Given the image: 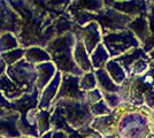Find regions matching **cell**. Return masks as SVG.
<instances>
[{"label":"cell","mask_w":154,"mask_h":138,"mask_svg":"<svg viewBox=\"0 0 154 138\" xmlns=\"http://www.w3.org/2000/svg\"><path fill=\"white\" fill-rule=\"evenodd\" d=\"M139 78L147 85L154 87V62H149V66H148L147 72H145L144 75L139 76Z\"/></svg>","instance_id":"35"},{"label":"cell","mask_w":154,"mask_h":138,"mask_svg":"<svg viewBox=\"0 0 154 138\" xmlns=\"http://www.w3.org/2000/svg\"><path fill=\"white\" fill-rule=\"evenodd\" d=\"M147 55H148V58H149V60H151L152 62H154V48L151 51V52L147 53Z\"/></svg>","instance_id":"42"},{"label":"cell","mask_w":154,"mask_h":138,"mask_svg":"<svg viewBox=\"0 0 154 138\" xmlns=\"http://www.w3.org/2000/svg\"><path fill=\"white\" fill-rule=\"evenodd\" d=\"M20 43L17 37L11 32L4 33L0 36V54L8 51H13L15 48H19Z\"/></svg>","instance_id":"28"},{"label":"cell","mask_w":154,"mask_h":138,"mask_svg":"<svg viewBox=\"0 0 154 138\" xmlns=\"http://www.w3.org/2000/svg\"><path fill=\"white\" fill-rule=\"evenodd\" d=\"M24 53H26V48L19 47V48H15L13 51H8V52L0 54V58L4 60V62L6 63L7 67H9L13 66L14 63H16V62H19L20 60L23 59L24 58Z\"/></svg>","instance_id":"29"},{"label":"cell","mask_w":154,"mask_h":138,"mask_svg":"<svg viewBox=\"0 0 154 138\" xmlns=\"http://www.w3.org/2000/svg\"><path fill=\"white\" fill-rule=\"evenodd\" d=\"M0 92L9 101H14V100L19 99L20 97H22L23 94L28 93L26 90L21 89L15 83H13L11 79L7 77L6 74L0 76Z\"/></svg>","instance_id":"20"},{"label":"cell","mask_w":154,"mask_h":138,"mask_svg":"<svg viewBox=\"0 0 154 138\" xmlns=\"http://www.w3.org/2000/svg\"><path fill=\"white\" fill-rule=\"evenodd\" d=\"M61 99L77 100V101L85 100V92H83L79 89V77L78 76L62 74L61 84H60L59 92L54 103L58 100H61Z\"/></svg>","instance_id":"9"},{"label":"cell","mask_w":154,"mask_h":138,"mask_svg":"<svg viewBox=\"0 0 154 138\" xmlns=\"http://www.w3.org/2000/svg\"><path fill=\"white\" fill-rule=\"evenodd\" d=\"M19 138H32V137H26V136H21V137Z\"/></svg>","instance_id":"44"},{"label":"cell","mask_w":154,"mask_h":138,"mask_svg":"<svg viewBox=\"0 0 154 138\" xmlns=\"http://www.w3.org/2000/svg\"><path fill=\"white\" fill-rule=\"evenodd\" d=\"M105 4V2H103ZM90 22L94 21L101 30V33L107 35L110 32H117L127 29V26L131 22V17L127 16L125 14L117 12L105 5L103 8L98 13H89Z\"/></svg>","instance_id":"4"},{"label":"cell","mask_w":154,"mask_h":138,"mask_svg":"<svg viewBox=\"0 0 154 138\" xmlns=\"http://www.w3.org/2000/svg\"><path fill=\"white\" fill-rule=\"evenodd\" d=\"M61 78H62V72H57L55 76L52 78L51 82L40 91L38 109H51L52 108V105H53L59 92Z\"/></svg>","instance_id":"12"},{"label":"cell","mask_w":154,"mask_h":138,"mask_svg":"<svg viewBox=\"0 0 154 138\" xmlns=\"http://www.w3.org/2000/svg\"><path fill=\"white\" fill-rule=\"evenodd\" d=\"M96 87H97V79L93 72H84L83 75L79 77V89L83 92L91 91V90H93Z\"/></svg>","instance_id":"30"},{"label":"cell","mask_w":154,"mask_h":138,"mask_svg":"<svg viewBox=\"0 0 154 138\" xmlns=\"http://www.w3.org/2000/svg\"><path fill=\"white\" fill-rule=\"evenodd\" d=\"M76 38L74 33L70 31L52 39L45 46V50L50 54L51 61L55 65L58 72L81 77L83 72L76 66L72 58V50Z\"/></svg>","instance_id":"2"},{"label":"cell","mask_w":154,"mask_h":138,"mask_svg":"<svg viewBox=\"0 0 154 138\" xmlns=\"http://www.w3.org/2000/svg\"><path fill=\"white\" fill-rule=\"evenodd\" d=\"M105 4L103 0H93V1H70V5H68L66 13H72L78 11L90 12V13H98L103 8Z\"/></svg>","instance_id":"22"},{"label":"cell","mask_w":154,"mask_h":138,"mask_svg":"<svg viewBox=\"0 0 154 138\" xmlns=\"http://www.w3.org/2000/svg\"><path fill=\"white\" fill-rule=\"evenodd\" d=\"M6 69H7L6 63L4 62V60L0 58V76H1V75H5V74H6Z\"/></svg>","instance_id":"40"},{"label":"cell","mask_w":154,"mask_h":138,"mask_svg":"<svg viewBox=\"0 0 154 138\" xmlns=\"http://www.w3.org/2000/svg\"><path fill=\"white\" fill-rule=\"evenodd\" d=\"M101 138H119V136L114 133V135H108V136H101Z\"/></svg>","instance_id":"43"},{"label":"cell","mask_w":154,"mask_h":138,"mask_svg":"<svg viewBox=\"0 0 154 138\" xmlns=\"http://www.w3.org/2000/svg\"><path fill=\"white\" fill-rule=\"evenodd\" d=\"M120 116V113L117 111H113L110 114L93 118L90 124V128L97 131L100 136H108L116 133L117 120Z\"/></svg>","instance_id":"11"},{"label":"cell","mask_w":154,"mask_h":138,"mask_svg":"<svg viewBox=\"0 0 154 138\" xmlns=\"http://www.w3.org/2000/svg\"><path fill=\"white\" fill-rule=\"evenodd\" d=\"M105 5L109 6L110 8L115 9L117 12L125 14L127 16L135 19L141 14L147 13L149 1H140V0H130V1H112L107 0L103 1Z\"/></svg>","instance_id":"10"},{"label":"cell","mask_w":154,"mask_h":138,"mask_svg":"<svg viewBox=\"0 0 154 138\" xmlns=\"http://www.w3.org/2000/svg\"><path fill=\"white\" fill-rule=\"evenodd\" d=\"M72 58H74V62L76 63V66L79 68V70L83 74L89 72H94L92 68V65H91L90 55L86 52L83 43L77 38L75 41V45H74V50H72Z\"/></svg>","instance_id":"17"},{"label":"cell","mask_w":154,"mask_h":138,"mask_svg":"<svg viewBox=\"0 0 154 138\" xmlns=\"http://www.w3.org/2000/svg\"><path fill=\"white\" fill-rule=\"evenodd\" d=\"M153 138H154V137H153Z\"/></svg>","instance_id":"47"},{"label":"cell","mask_w":154,"mask_h":138,"mask_svg":"<svg viewBox=\"0 0 154 138\" xmlns=\"http://www.w3.org/2000/svg\"><path fill=\"white\" fill-rule=\"evenodd\" d=\"M26 62L31 63L33 66H37L39 63L43 62H47L51 61V57L50 54L46 52L45 48L39 47V46H31L26 48V53H24V58Z\"/></svg>","instance_id":"23"},{"label":"cell","mask_w":154,"mask_h":138,"mask_svg":"<svg viewBox=\"0 0 154 138\" xmlns=\"http://www.w3.org/2000/svg\"><path fill=\"white\" fill-rule=\"evenodd\" d=\"M115 111L120 113L116 127L119 138H147L151 135V109L146 106L135 107L129 103H123Z\"/></svg>","instance_id":"1"},{"label":"cell","mask_w":154,"mask_h":138,"mask_svg":"<svg viewBox=\"0 0 154 138\" xmlns=\"http://www.w3.org/2000/svg\"><path fill=\"white\" fill-rule=\"evenodd\" d=\"M39 94L40 92L35 87L30 93H26L19 99L12 101V111L19 114H26L29 111L37 109L39 103Z\"/></svg>","instance_id":"13"},{"label":"cell","mask_w":154,"mask_h":138,"mask_svg":"<svg viewBox=\"0 0 154 138\" xmlns=\"http://www.w3.org/2000/svg\"><path fill=\"white\" fill-rule=\"evenodd\" d=\"M101 99H103V94H101V91L98 87L91 90V91L85 92V100L89 105H93L98 101H100Z\"/></svg>","instance_id":"34"},{"label":"cell","mask_w":154,"mask_h":138,"mask_svg":"<svg viewBox=\"0 0 154 138\" xmlns=\"http://www.w3.org/2000/svg\"><path fill=\"white\" fill-rule=\"evenodd\" d=\"M0 138H5V137H2V136H0Z\"/></svg>","instance_id":"46"},{"label":"cell","mask_w":154,"mask_h":138,"mask_svg":"<svg viewBox=\"0 0 154 138\" xmlns=\"http://www.w3.org/2000/svg\"><path fill=\"white\" fill-rule=\"evenodd\" d=\"M52 106H59L62 111L68 124L76 131L90 127L93 120V115L90 112V105L86 100H67L61 99L55 101Z\"/></svg>","instance_id":"3"},{"label":"cell","mask_w":154,"mask_h":138,"mask_svg":"<svg viewBox=\"0 0 154 138\" xmlns=\"http://www.w3.org/2000/svg\"><path fill=\"white\" fill-rule=\"evenodd\" d=\"M6 75L13 83L26 90L28 93H30L35 89L37 79L36 66L26 62L24 59L20 60L13 66L7 67Z\"/></svg>","instance_id":"6"},{"label":"cell","mask_w":154,"mask_h":138,"mask_svg":"<svg viewBox=\"0 0 154 138\" xmlns=\"http://www.w3.org/2000/svg\"><path fill=\"white\" fill-rule=\"evenodd\" d=\"M101 44L107 50L110 59L119 58L120 55L127 53L130 50L140 47L139 40L128 29L103 35L101 38Z\"/></svg>","instance_id":"5"},{"label":"cell","mask_w":154,"mask_h":138,"mask_svg":"<svg viewBox=\"0 0 154 138\" xmlns=\"http://www.w3.org/2000/svg\"><path fill=\"white\" fill-rule=\"evenodd\" d=\"M37 109L29 111L26 114H20L19 121H17V128H19L21 136L39 138L38 130H37V123H36V112H37Z\"/></svg>","instance_id":"14"},{"label":"cell","mask_w":154,"mask_h":138,"mask_svg":"<svg viewBox=\"0 0 154 138\" xmlns=\"http://www.w3.org/2000/svg\"><path fill=\"white\" fill-rule=\"evenodd\" d=\"M36 72H37V79H36L35 87L40 92L55 76L58 69L52 61H47V62H43V63L37 65Z\"/></svg>","instance_id":"16"},{"label":"cell","mask_w":154,"mask_h":138,"mask_svg":"<svg viewBox=\"0 0 154 138\" xmlns=\"http://www.w3.org/2000/svg\"><path fill=\"white\" fill-rule=\"evenodd\" d=\"M109 60H110V57H109L107 50L105 48V46L101 43L97 46L96 48L93 50V52L90 54V61L93 70L103 68Z\"/></svg>","instance_id":"25"},{"label":"cell","mask_w":154,"mask_h":138,"mask_svg":"<svg viewBox=\"0 0 154 138\" xmlns=\"http://www.w3.org/2000/svg\"><path fill=\"white\" fill-rule=\"evenodd\" d=\"M22 20L8 1L0 0V36L11 32L17 36L21 31Z\"/></svg>","instance_id":"8"},{"label":"cell","mask_w":154,"mask_h":138,"mask_svg":"<svg viewBox=\"0 0 154 138\" xmlns=\"http://www.w3.org/2000/svg\"><path fill=\"white\" fill-rule=\"evenodd\" d=\"M101 94H103V101L106 103V105L108 106L112 111L117 109L123 104L122 98L117 93H105V92H101Z\"/></svg>","instance_id":"32"},{"label":"cell","mask_w":154,"mask_h":138,"mask_svg":"<svg viewBox=\"0 0 154 138\" xmlns=\"http://www.w3.org/2000/svg\"><path fill=\"white\" fill-rule=\"evenodd\" d=\"M90 112L93 115V118H98V116H103V115L110 114L113 111L106 105V103L103 101V99H101L100 101H98L96 104L90 105Z\"/></svg>","instance_id":"33"},{"label":"cell","mask_w":154,"mask_h":138,"mask_svg":"<svg viewBox=\"0 0 154 138\" xmlns=\"http://www.w3.org/2000/svg\"><path fill=\"white\" fill-rule=\"evenodd\" d=\"M20 114L13 113L11 115H7L4 118H0V136L5 138H19L21 133L17 128Z\"/></svg>","instance_id":"18"},{"label":"cell","mask_w":154,"mask_h":138,"mask_svg":"<svg viewBox=\"0 0 154 138\" xmlns=\"http://www.w3.org/2000/svg\"><path fill=\"white\" fill-rule=\"evenodd\" d=\"M147 138H153V136H152V135H149V136H148Z\"/></svg>","instance_id":"45"},{"label":"cell","mask_w":154,"mask_h":138,"mask_svg":"<svg viewBox=\"0 0 154 138\" xmlns=\"http://www.w3.org/2000/svg\"><path fill=\"white\" fill-rule=\"evenodd\" d=\"M52 138H69L68 135L63 131H58V130H52Z\"/></svg>","instance_id":"38"},{"label":"cell","mask_w":154,"mask_h":138,"mask_svg":"<svg viewBox=\"0 0 154 138\" xmlns=\"http://www.w3.org/2000/svg\"><path fill=\"white\" fill-rule=\"evenodd\" d=\"M140 59H145V60H149L147 53L144 52V50L141 47H138V48H134V50H130L127 53H124L122 55H120L119 58H115V61L117 63H120L121 67L124 69V72H127V76H129L130 74V69L132 65L135 63L136 61Z\"/></svg>","instance_id":"19"},{"label":"cell","mask_w":154,"mask_h":138,"mask_svg":"<svg viewBox=\"0 0 154 138\" xmlns=\"http://www.w3.org/2000/svg\"><path fill=\"white\" fill-rule=\"evenodd\" d=\"M71 32L74 33V36L77 39H79L83 43L89 55L93 52V50L97 46L101 43V38H103L101 30L98 26V23H96L94 21L85 24L84 26H78L74 24Z\"/></svg>","instance_id":"7"},{"label":"cell","mask_w":154,"mask_h":138,"mask_svg":"<svg viewBox=\"0 0 154 138\" xmlns=\"http://www.w3.org/2000/svg\"><path fill=\"white\" fill-rule=\"evenodd\" d=\"M149 62H151V60L145 59H140L136 61L131 67V69H130V74H129L128 78H135V77H139L141 75H144L147 72Z\"/></svg>","instance_id":"31"},{"label":"cell","mask_w":154,"mask_h":138,"mask_svg":"<svg viewBox=\"0 0 154 138\" xmlns=\"http://www.w3.org/2000/svg\"><path fill=\"white\" fill-rule=\"evenodd\" d=\"M94 76L97 79V87L101 92L105 93H120L121 85H116L115 83L110 79L105 68H100L94 70Z\"/></svg>","instance_id":"21"},{"label":"cell","mask_w":154,"mask_h":138,"mask_svg":"<svg viewBox=\"0 0 154 138\" xmlns=\"http://www.w3.org/2000/svg\"><path fill=\"white\" fill-rule=\"evenodd\" d=\"M12 101H9V100H7L5 98V96L0 92V108H2V109H6V111H11V112H13L12 111Z\"/></svg>","instance_id":"37"},{"label":"cell","mask_w":154,"mask_h":138,"mask_svg":"<svg viewBox=\"0 0 154 138\" xmlns=\"http://www.w3.org/2000/svg\"><path fill=\"white\" fill-rule=\"evenodd\" d=\"M147 23L149 29V38L141 46L145 53L151 52L154 48V1H149L147 9Z\"/></svg>","instance_id":"27"},{"label":"cell","mask_w":154,"mask_h":138,"mask_svg":"<svg viewBox=\"0 0 154 138\" xmlns=\"http://www.w3.org/2000/svg\"><path fill=\"white\" fill-rule=\"evenodd\" d=\"M105 70L107 72L108 74V76L110 77V79L115 83L116 85H121L123 84L127 78H128V76H127V72H124V69H123L120 63H117L115 61V59H110L105 65Z\"/></svg>","instance_id":"24"},{"label":"cell","mask_w":154,"mask_h":138,"mask_svg":"<svg viewBox=\"0 0 154 138\" xmlns=\"http://www.w3.org/2000/svg\"><path fill=\"white\" fill-rule=\"evenodd\" d=\"M127 29L130 30L131 32L135 35V37L139 40L140 47L149 38V29H148L147 23V13H144L132 19L131 22L127 26Z\"/></svg>","instance_id":"15"},{"label":"cell","mask_w":154,"mask_h":138,"mask_svg":"<svg viewBox=\"0 0 154 138\" xmlns=\"http://www.w3.org/2000/svg\"><path fill=\"white\" fill-rule=\"evenodd\" d=\"M15 112H11V111H6V109H2L0 108V118H4V116H7V115H11Z\"/></svg>","instance_id":"41"},{"label":"cell","mask_w":154,"mask_h":138,"mask_svg":"<svg viewBox=\"0 0 154 138\" xmlns=\"http://www.w3.org/2000/svg\"><path fill=\"white\" fill-rule=\"evenodd\" d=\"M149 132L154 137V111H151L149 114Z\"/></svg>","instance_id":"39"},{"label":"cell","mask_w":154,"mask_h":138,"mask_svg":"<svg viewBox=\"0 0 154 138\" xmlns=\"http://www.w3.org/2000/svg\"><path fill=\"white\" fill-rule=\"evenodd\" d=\"M77 138H101V136L93 129H91L90 127H88V128H84L78 131Z\"/></svg>","instance_id":"36"},{"label":"cell","mask_w":154,"mask_h":138,"mask_svg":"<svg viewBox=\"0 0 154 138\" xmlns=\"http://www.w3.org/2000/svg\"><path fill=\"white\" fill-rule=\"evenodd\" d=\"M53 109H37L36 112V123L39 137L46 132L51 131V114Z\"/></svg>","instance_id":"26"}]
</instances>
